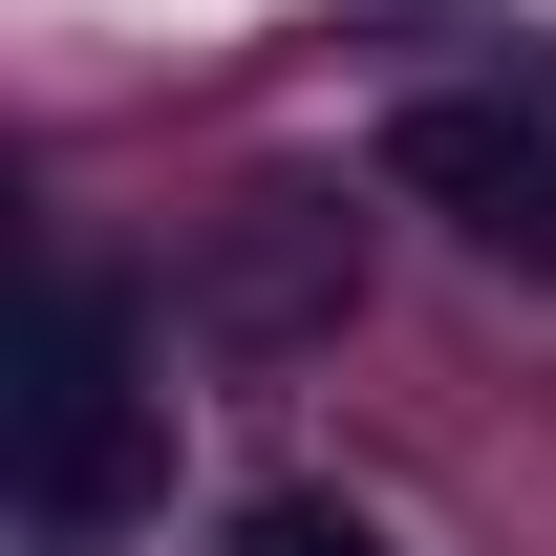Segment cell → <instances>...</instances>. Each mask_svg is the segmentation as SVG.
I'll return each instance as SVG.
<instances>
[{
	"instance_id": "1",
	"label": "cell",
	"mask_w": 556,
	"mask_h": 556,
	"mask_svg": "<svg viewBox=\"0 0 556 556\" xmlns=\"http://www.w3.org/2000/svg\"><path fill=\"white\" fill-rule=\"evenodd\" d=\"M386 193H428L492 278H556V108H492V86H428L386 129Z\"/></svg>"
},
{
	"instance_id": "2",
	"label": "cell",
	"mask_w": 556,
	"mask_h": 556,
	"mask_svg": "<svg viewBox=\"0 0 556 556\" xmlns=\"http://www.w3.org/2000/svg\"><path fill=\"white\" fill-rule=\"evenodd\" d=\"M129 300H108V278H65V321H43V407H22V492H43V514H129Z\"/></svg>"
},
{
	"instance_id": "3",
	"label": "cell",
	"mask_w": 556,
	"mask_h": 556,
	"mask_svg": "<svg viewBox=\"0 0 556 556\" xmlns=\"http://www.w3.org/2000/svg\"><path fill=\"white\" fill-rule=\"evenodd\" d=\"M214 321H236V343H300V321H343V214H236V236H214V278H193Z\"/></svg>"
},
{
	"instance_id": "4",
	"label": "cell",
	"mask_w": 556,
	"mask_h": 556,
	"mask_svg": "<svg viewBox=\"0 0 556 556\" xmlns=\"http://www.w3.org/2000/svg\"><path fill=\"white\" fill-rule=\"evenodd\" d=\"M236 556H386L343 492H236Z\"/></svg>"
}]
</instances>
